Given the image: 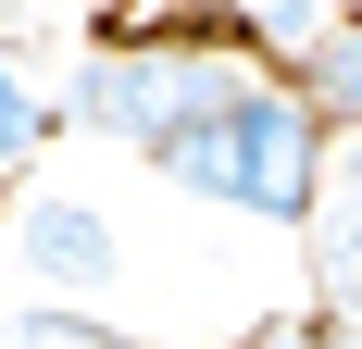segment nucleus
<instances>
[{
    "mask_svg": "<svg viewBox=\"0 0 362 349\" xmlns=\"http://www.w3.org/2000/svg\"><path fill=\"white\" fill-rule=\"evenodd\" d=\"M150 174H163L175 200H200V212H250V225H288L300 237V212L325 187V112L300 100V75L262 63L238 100H213L187 138L150 150Z\"/></svg>",
    "mask_w": 362,
    "mask_h": 349,
    "instance_id": "obj_1",
    "label": "nucleus"
},
{
    "mask_svg": "<svg viewBox=\"0 0 362 349\" xmlns=\"http://www.w3.org/2000/svg\"><path fill=\"white\" fill-rule=\"evenodd\" d=\"M262 75V50L225 13H187V25H138V37H100L88 63H75V88H63V125H88V138H112V150H163V138H187L213 100H238Z\"/></svg>",
    "mask_w": 362,
    "mask_h": 349,
    "instance_id": "obj_2",
    "label": "nucleus"
},
{
    "mask_svg": "<svg viewBox=\"0 0 362 349\" xmlns=\"http://www.w3.org/2000/svg\"><path fill=\"white\" fill-rule=\"evenodd\" d=\"M0 275H25V300H50V312H88L100 287H125V225L88 187L13 174L0 187Z\"/></svg>",
    "mask_w": 362,
    "mask_h": 349,
    "instance_id": "obj_3",
    "label": "nucleus"
},
{
    "mask_svg": "<svg viewBox=\"0 0 362 349\" xmlns=\"http://www.w3.org/2000/svg\"><path fill=\"white\" fill-rule=\"evenodd\" d=\"M300 249H313V312L337 337H362V138H325V187L300 212Z\"/></svg>",
    "mask_w": 362,
    "mask_h": 349,
    "instance_id": "obj_4",
    "label": "nucleus"
},
{
    "mask_svg": "<svg viewBox=\"0 0 362 349\" xmlns=\"http://www.w3.org/2000/svg\"><path fill=\"white\" fill-rule=\"evenodd\" d=\"M300 100L325 112V138H362V0H337V25L300 63Z\"/></svg>",
    "mask_w": 362,
    "mask_h": 349,
    "instance_id": "obj_5",
    "label": "nucleus"
},
{
    "mask_svg": "<svg viewBox=\"0 0 362 349\" xmlns=\"http://www.w3.org/2000/svg\"><path fill=\"white\" fill-rule=\"evenodd\" d=\"M50 138H63V100L25 75V50H0V174H37Z\"/></svg>",
    "mask_w": 362,
    "mask_h": 349,
    "instance_id": "obj_6",
    "label": "nucleus"
},
{
    "mask_svg": "<svg viewBox=\"0 0 362 349\" xmlns=\"http://www.w3.org/2000/svg\"><path fill=\"white\" fill-rule=\"evenodd\" d=\"M0 349H150V337H125V324H100V312H50V300H25V312L0 324Z\"/></svg>",
    "mask_w": 362,
    "mask_h": 349,
    "instance_id": "obj_7",
    "label": "nucleus"
},
{
    "mask_svg": "<svg viewBox=\"0 0 362 349\" xmlns=\"http://www.w3.org/2000/svg\"><path fill=\"white\" fill-rule=\"evenodd\" d=\"M225 349H350V337H337V324L313 312V300H300V312H262V324H238Z\"/></svg>",
    "mask_w": 362,
    "mask_h": 349,
    "instance_id": "obj_8",
    "label": "nucleus"
},
{
    "mask_svg": "<svg viewBox=\"0 0 362 349\" xmlns=\"http://www.w3.org/2000/svg\"><path fill=\"white\" fill-rule=\"evenodd\" d=\"M350 349H362V337H350Z\"/></svg>",
    "mask_w": 362,
    "mask_h": 349,
    "instance_id": "obj_9",
    "label": "nucleus"
}]
</instances>
